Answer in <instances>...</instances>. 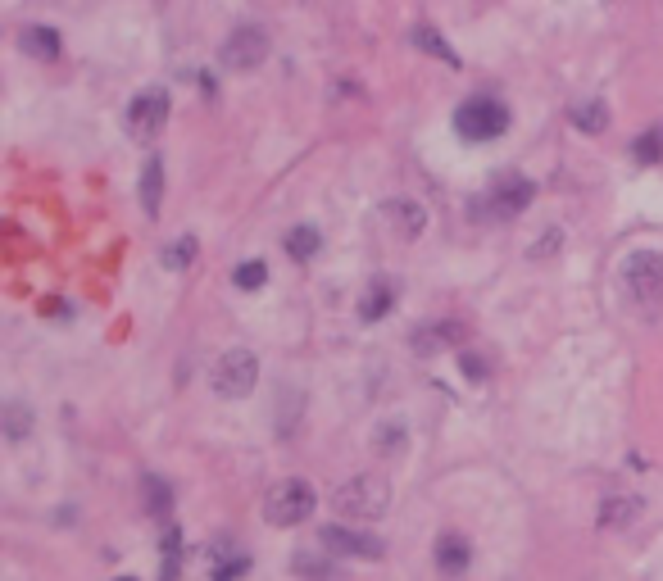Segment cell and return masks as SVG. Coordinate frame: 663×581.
<instances>
[{"instance_id":"1","label":"cell","mask_w":663,"mask_h":581,"mask_svg":"<svg viewBox=\"0 0 663 581\" xmlns=\"http://www.w3.org/2000/svg\"><path fill=\"white\" fill-rule=\"evenodd\" d=\"M618 286L641 314L663 309V250H632L618 268Z\"/></svg>"},{"instance_id":"2","label":"cell","mask_w":663,"mask_h":581,"mask_svg":"<svg viewBox=\"0 0 663 581\" xmlns=\"http://www.w3.org/2000/svg\"><path fill=\"white\" fill-rule=\"evenodd\" d=\"M332 509L341 518H355V522H377L386 509H391V486L386 477H373V473H359L350 482H341L332 491Z\"/></svg>"},{"instance_id":"3","label":"cell","mask_w":663,"mask_h":581,"mask_svg":"<svg viewBox=\"0 0 663 581\" xmlns=\"http://www.w3.org/2000/svg\"><path fill=\"white\" fill-rule=\"evenodd\" d=\"M169 114H173L169 91H164V87H146V91H137V96L128 100V109H123V128H128L132 141L150 146L159 132L169 128Z\"/></svg>"},{"instance_id":"4","label":"cell","mask_w":663,"mask_h":581,"mask_svg":"<svg viewBox=\"0 0 663 581\" xmlns=\"http://www.w3.org/2000/svg\"><path fill=\"white\" fill-rule=\"evenodd\" d=\"M314 509H318V495H314V486L300 482V477H287V482H278L264 495L268 527H300V522H309Z\"/></svg>"},{"instance_id":"5","label":"cell","mask_w":663,"mask_h":581,"mask_svg":"<svg viewBox=\"0 0 663 581\" xmlns=\"http://www.w3.org/2000/svg\"><path fill=\"white\" fill-rule=\"evenodd\" d=\"M455 132L464 141H495L509 132V109L495 96H468L455 109Z\"/></svg>"},{"instance_id":"6","label":"cell","mask_w":663,"mask_h":581,"mask_svg":"<svg viewBox=\"0 0 663 581\" xmlns=\"http://www.w3.org/2000/svg\"><path fill=\"white\" fill-rule=\"evenodd\" d=\"M255 382H259V359L250 355V350H228V355H218V364L209 368V386H214V395H223V400L250 395Z\"/></svg>"},{"instance_id":"7","label":"cell","mask_w":663,"mask_h":581,"mask_svg":"<svg viewBox=\"0 0 663 581\" xmlns=\"http://www.w3.org/2000/svg\"><path fill=\"white\" fill-rule=\"evenodd\" d=\"M532 196H536V182L505 178V182H495L486 196L468 200V218H514L532 205Z\"/></svg>"},{"instance_id":"8","label":"cell","mask_w":663,"mask_h":581,"mask_svg":"<svg viewBox=\"0 0 663 581\" xmlns=\"http://www.w3.org/2000/svg\"><path fill=\"white\" fill-rule=\"evenodd\" d=\"M264 60H268V32L264 28H237L223 46H218V64L232 73H250Z\"/></svg>"},{"instance_id":"9","label":"cell","mask_w":663,"mask_h":581,"mask_svg":"<svg viewBox=\"0 0 663 581\" xmlns=\"http://www.w3.org/2000/svg\"><path fill=\"white\" fill-rule=\"evenodd\" d=\"M468 327L459 323V318H441V323H423L414 327V355H446V350H455V345H464Z\"/></svg>"},{"instance_id":"10","label":"cell","mask_w":663,"mask_h":581,"mask_svg":"<svg viewBox=\"0 0 663 581\" xmlns=\"http://www.w3.org/2000/svg\"><path fill=\"white\" fill-rule=\"evenodd\" d=\"M318 545L327 554H350V559H382V541L368 532H350V527H323Z\"/></svg>"},{"instance_id":"11","label":"cell","mask_w":663,"mask_h":581,"mask_svg":"<svg viewBox=\"0 0 663 581\" xmlns=\"http://www.w3.org/2000/svg\"><path fill=\"white\" fill-rule=\"evenodd\" d=\"M382 214H386V223H391V232H396V237H405V241L423 237V227H427V209L418 205V200H386V205H382Z\"/></svg>"},{"instance_id":"12","label":"cell","mask_w":663,"mask_h":581,"mask_svg":"<svg viewBox=\"0 0 663 581\" xmlns=\"http://www.w3.org/2000/svg\"><path fill=\"white\" fill-rule=\"evenodd\" d=\"M468 563H473V545L464 536H441L436 541V568L446 572V577H464Z\"/></svg>"},{"instance_id":"13","label":"cell","mask_w":663,"mask_h":581,"mask_svg":"<svg viewBox=\"0 0 663 581\" xmlns=\"http://www.w3.org/2000/svg\"><path fill=\"white\" fill-rule=\"evenodd\" d=\"M391 305H396V282H391V277H377V282L368 286V296L359 300V323H382V318L391 314Z\"/></svg>"},{"instance_id":"14","label":"cell","mask_w":663,"mask_h":581,"mask_svg":"<svg viewBox=\"0 0 663 581\" xmlns=\"http://www.w3.org/2000/svg\"><path fill=\"white\" fill-rule=\"evenodd\" d=\"M159 200H164V159L150 155L141 168V209L146 218H159Z\"/></svg>"},{"instance_id":"15","label":"cell","mask_w":663,"mask_h":581,"mask_svg":"<svg viewBox=\"0 0 663 581\" xmlns=\"http://www.w3.org/2000/svg\"><path fill=\"white\" fill-rule=\"evenodd\" d=\"M19 46L28 50L32 60L50 64V60H60L64 41H60V32H55V28H28V32H23V41H19Z\"/></svg>"},{"instance_id":"16","label":"cell","mask_w":663,"mask_h":581,"mask_svg":"<svg viewBox=\"0 0 663 581\" xmlns=\"http://www.w3.org/2000/svg\"><path fill=\"white\" fill-rule=\"evenodd\" d=\"M641 513V500L636 495H609L600 504V527H627V522Z\"/></svg>"},{"instance_id":"17","label":"cell","mask_w":663,"mask_h":581,"mask_svg":"<svg viewBox=\"0 0 663 581\" xmlns=\"http://www.w3.org/2000/svg\"><path fill=\"white\" fill-rule=\"evenodd\" d=\"M573 128L586 132V137H600L604 128H609V109H604V100H586V105L573 109Z\"/></svg>"},{"instance_id":"18","label":"cell","mask_w":663,"mask_h":581,"mask_svg":"<svg viewBox=\"0 0 663 581\" xmlns=\"http://www.w3.org/2000/svg\"><path fill=\"white\" fill-rule=\"evenodd\" d=\"M414 46H418V50H427V55H436V60L450 64V69H459V55L450 50V41L441 37L436 28H414Z\"/></svg>"},{"instance_id":"19","label":"cell","mask_w":663,"mask_h":581,"mask_svg":"<svg viewBox=\"0 0 663 581\" xmlns=\"http://www.w3.org/2000/svg\"><path fill=\"white\" fill-rule=\"evenodd\" d=\"M250 572L246 554H228V545H214V581H237Z\"/></svg>"},{"instance_id":"20","label":"cell","mask_w":663,"mask_h":581,"mask_svg":"<svg viewBox=\"0 0 663 581\" xmlns=\"http://www.w3.org/2000/svg\"><path fill=\"white\" fill-rule=\"evenodd\" d=\"M318 246H323V237H318L314 227H291V232H287V250H291V259H300V264L314 259Z\"/></svg>"},{"instance_id":"21","label":"cell","mask_w":663,"mask_h":581,"mask_svg":"<svg viewBox=\"0 0 663 581\" xmlns=\"http://www.w3.org/2000/svg\"><path fill=\"white\" fill-rule=\"evenodd\" d=\"M146 509L155 513V518H169V509H173L169 482H164V477H155V473H146Z\"/></svg>"},{"instance_id":"22","label":"cell","mask_w":663,"mask_h":581,"mask_svg":"<svg viewBox=\"0 0 663 581\" xmlns=\"http://www.w3.org/2000/svg\"><path fill=\"white\" fill-rule=\"evenodd\" d=\"M632 159L636 164H659L663 159V128H645L641 137L632 141Z\"/></svg>"},{"instance_id":"23","label":"cell","mask_w":663,"mask_h":581,"mask_svg":"<svg viewBox=\"0 0 663 581\" xmlns=\"http://www.w3.org/2000/svg\"><path fill=\"white\" fill-rule=\"evenodd\" d=\"M0 418H5V436H10L14 445H19V441H28V432H32V414H28V409H23L19 400H10V404H5V414H0Z\"/></svg>"},{"instance_id":"24","label":"cell","mask_w":663,"mask_h":581,"mask_svg":"<svg viewBox=\"0 0 663 581\" xmlns=\"http://www.w3.org/2000/svg\"><path fill=\"white\" fill-rule=\"evenodd\" d=\"M291 568H296L300 577H309V581H341V572L332 568L327 559H314V554H296V559H291Z\"/></svg>"},{"instance_id":"25","label":"cell","mask_w":663,"mask_h":581,"mask_svg":"<svg viewBox=\"0 0 663 581\" xmlns=\"http://www.w3.org/2000/svg\"><path fill=\"white\" fill-rule=\"evenodd\" d=\"M232 282H237L241 291H259V286L268 282V264H264V259H246V264H237Z\"/></svg>"},{"instance_id":"26","label":"cell","mask_w":663,"mask_h":581,"mask_svg":"<svg viewBox=\"0 0 663 581\" xmlns=\"http://www.w3.org/2000/svg\"><path fill=\"white\" fill-rule=\"evenodd\" d=\"M377 450L382 454H396V450H405V423H382L377 427Z\"/></svg>"},{"instance_id":"27","label":"cell","mask_w":663,"mask_h":581,"mask_svg":"<svg viewBox=\"0 0 663 581\" xmlns=\"http://www.w3.org/2000/svg\"><path fill=\"white\" fill-rule=\"evenodd\" d=\"M196 237H182V241H173L169 250H164V264L169 268H191V259H196Z\"/></svg>"},{"instance_id":"28","label":"cell","mask_w":663,"mask_h":581,"mask_svg":"<svg viewBox=\"0 0 663 581\" xmlns=\"http://www.w3.org/2000/svg\"><path fill=\"white\" fill-rule=\"evenodd\" d=\"M459 364H464V377H468V382H482V377H486V364H482L477 355H464Z\"/></svg>"},{"instance_id":"29","label":"cell","mask_w":663,"mask_h":581,"mask_svg":"<svg viewBox=\"0 0 663 581\" xmlns=\"http://www.w3.org/2000/svg\"><path fill=\"white\" fill-rule=\"evenodd\" d=\"M41 309H46V314H60V318H69V314H73V309L64 305V300H46V305H41Z\"/></svg>"},{"instance_id":"30","label":"cell","mask_w":663,"mask_h":581,"mask_svg":"<svg viewBox=\"0 0 663 581\" xmlns=\"http://www.w3.org/2000/svg\"><path fill=\"white\" fill-rule=\"evenodd\" d=\"M114 581H137V577H114Z\"/></svg>"}]
</instances>
